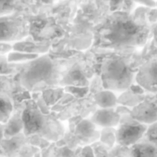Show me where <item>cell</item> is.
<instances>
[{"label":"cell","instance_id":"6da1fadb","mask_svg":"<svg viewBox=\"0 0 157 157\" xmlns=\"http://www.w3.org/2000/svg\"><path fill=\"white\" fill-rule=\"evenodd\" d=\"M147 31L143 25L128 17H117L110 25L107 35L114 47H136L143 44Z\"/></svg>","mask_w":157,"mask_h":157},{"label":"cell","instance_id":"7a4b0ae2","mask_svg":"<svg viewBox=\"0 0 157 157\" xmlns=\"http://www.w3.org/2000/svg\"><path fill=\"white\" fill-rule=\"evenodd\" d=\"M105 78L112 89L121 90L131 83L132 73L128 65L120 59H114L107 65Z\"/></svg>","mask_w":157,"mask_h":157},{"label":"cell","instance_id":"3957f363","mask_svg":"<svg viewBox=\"0 0 157 157\" xmlns=\"http://www.w3.org/2000/svg\"><path fill=\"white\" fill-rule=\"evenodd\" d=\"M147 128L146 125L133 118L132 120L123 122L116 131V141L121 146H132L137 143L146 134Z\"/></svg>","mask_w":157,"mask_h":157},{"label":"cell","instance_id":"277c9868","mask_svg":"<svg viewBox=\"0 0 157 157\" xmlns=\"http://www.w3.org/2000/svg\"><path fill=\"white\" fill-rule=\"evenodd\" d=\"M131 117L144 124H154L157 122V105L148 102L141 103L133 109Z\"/></svg>","mask_w":157,"mask_h":157},{"label":"cell","instance_id":"5b68a950","mask_svg":"<svg viewBox=\"0 0 157 157\" xmlns=\"http://www.w3.org/2000/svg\"><path fill=\"white\" fill-rule=\"evenodd\" d=\"M141 85L148 90L157 89V60L146 64L138 74Z\"/></svg>","mask_w":157,"mask_h":157},{"label":"cell","instance_id":"8992f818","mask_svg":"<svg viewBox=\"0 0 157 157\" xmlns=\"http://www.w3.org/2000/svg\"><path fill=\"white\" fill-rule=\"evenodd\" d=\"M126 157H157V147L149 142L137 143L130 147Z\"/></svg>","mask_w":157,"mask_h":157},{"label":"cell","instance_id":"52a82bcc","mask_svg":"<svg viewBox=\"0 0 157 157\" xmlns=\"http://www.w3.org/2000/svg\"><path fill=\"white\" fill-rule=\"evenodd\" d=\"M97 121L102 125L113 127L120 123V117L113 108H106L98 113Z\"/></svg>","mask_w":157,"mask_h":157},{"label":"cell","instance_id":"ba28073f","mask_svg":"<svg viewBox=\"0 0 157 157\" xmlns=\"http://www.w3.org/2000/svg\"><path fill=\"white\" fill-rule=\"evenodd\" d=\"M24 120L27 129L30 132L36 131L39 128L40 123L36 116L26 112L24 115Z\"/></svg>","mask_w":157,"mask_h":157},{"label":"cell","instance_id":"9c48e42d","mask_svg":"<svg viewBox=\"0 0 157 157\" xmlns=\"http://www.w3.org/2000/svg\"><path fill=\"white\" fill-rule=\"evenodd\" d=\"M145 135L148 142L157 147V122L150 125Z\"/></svg>","mask_w":157,"mask_h":157},{"label":"cell","instance_id":"30bf717a","mask_svg":"<svg viewBox=\"0 0 157 157\" xmlns=\"http://www.w3.org/2000/svg\"><path fill=\"white\" fill-rule=\"evenodd\" d=\"M116 98L113 94L106 93L102 96L100 100V103L104 107L111 108L116 104Z\"/></svg>","mask_w":157,"mask_h":157},{"label":"cell","instance_id":"8fae6325","mask_svg":"<svg viewBox=\"0 0 157 157\" xmlns=\"http://www.w3.org/2000/svg\"><path fill=\"white\" fill-rule=\"evenodd\" d=\"M154 38H155V41H156V44H157V27L155 29V31H154Z\"/></svg>","mask_w":157,"mask_h":157}]
</instances>
